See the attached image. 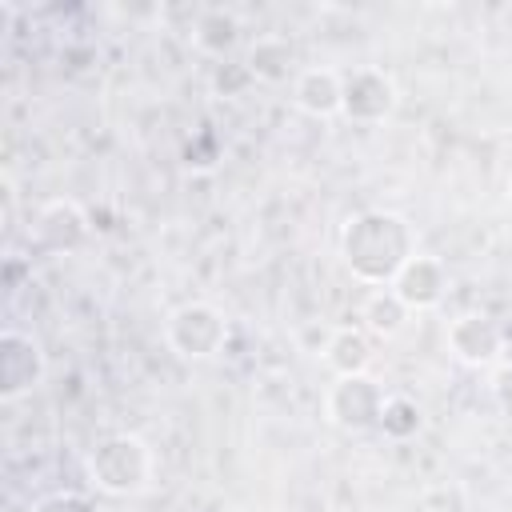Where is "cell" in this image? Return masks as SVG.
Wrapping results in <instances>:
<instances>
[{
	"instance_id": "1",
	"label": "cell",
	"mask_w": 512,
	"mask_h": 512,
	"mask_svg": "<svg viewBox=\"0 0 512 512\" xmlns=\"http://www.w3.org/2000/svg\"><path fill=\"white\" fill-rule=\"evenodd\" d=\"M412 256H416V232L392 208H364L340 232L344 268L368 288H388Z\"/></svg>"
},
{
	"instance_id": "2",
	"label": "cell",
	"mask_w": 512,
	"mask_h": 512,
	"mask_svg": "<svg viewBox=\"0 0 512 512\" xmlns=\"http://www.w3.org/2000/svg\"><path fill=\"white\" fill-rule=\"evenodd\" d=\"M84 476L104 496H140L156 476V452L136 432H108L88 448Z\"/></svg>"
},
{
	"instance_id": "3",
	"label": "cell",
	"mask_w": 512,
	"mask_h": 512,
	"mask_svg": "<svg viewBox=\"0 0 512 512\" xmlns=\"http://www.w3.org/2000/svg\"><path fill=\"white\" fill-rule=\"evenodd\" d=\"M164 340L180 360H212L228 344V316L208 300H188L168 312Z\"/></svg>"
},
{
	"instance_id": "4",
	"label": "cell",
	"mask_w": 512,
	"mask_h": 512,
	"mask_svg": "<svg viewBox=\"0 0 512 512\" xmlns=\"http://www.w3.org/2000/svg\"><path fill=\"white\" fill-rule=\"evenodd\" d=\"M384 400H388V392L372 372L336 376L324 392V416L340 432H368V428H380Z\"/></svg>"
},
{
	"instance_id": "5",
	"label": "cell",
	"mask_w": 512,
	"mask_h": 512,
	"mask_svg": "<svg viewBox=\"0 0 512 512\" xmlns=\"http://www.w3.org/2000/svg\"><path fill=\"white\" fill-rule=\"evenodd\" d=\"M400 104V92H396V80L376 68V64H364V68H352L344 72V104H340V116L352 120V124H384Z\"/></svg>"
},
{
	"instance_id": "6",
	"label": "cell",
	"mask_w": 512,
	"mask_h": 512,
	"mask_svg": "<svg viewBox=\"0 0 512 512\" xmlns=\"http://www.w3.org/2000/svg\"><path fill=\"white\" fill-rule=\"evenodd\" d=\"M48 372L44 348L32 332L24 328H4L0 332V400H20L32 388H40Z\"/></svg>"
},
{
	"instance_id": "7",
	"label": "cell",
	"mask_w": 512,
	"mask_h": 512,
	"mask_svg": "<svg viewBox=\"0 0 512 512\" xmlns=\"http://www.w3.org/2000/svg\"><path fill=\"white\" fill-rule=\"evenodd\" d=\"M448 352L468 368H492L504 352V328L488 312H460L444 328Z\"/></svg>"
},
{
	"instance_id": "8",
	"label": "cell",
	"mask_w": 512,
	"mask_h": 512,
	"mask_svg": "<svg viewBox=\"0 0 512 512\" xmlns=\"http://www.w3.org/2000/svg\"><path fill=\"white\" fill-rule=\"evenodd\" d=\"M88 232H92L88 212L68 196L48 200L32 220V240L44 252H76L88 240Z\"/></svg>"
},
{
	"instance_id": "9",
	"label": "cell",
	"mask_w": 512,
	"mask_h": 512,
	"mask_svg": "<svg viewBox=\"0 0 512 512\" xmlns=\"http://www.w3.org/2000/svg\"><path fill=\"white\" fill-rule=\"evenodd\" d=\"M388 288H392L412 312H428V308H436V304L448 296V268H444L440 256L416 252V256L400 268V276H396Z\"/></svg>"
},
{
	"instance_id": "10",
	"label": "cell",
	"mask_w": 512,
	"mask_h": 512,
	"mask_svg": "<svg viewBox=\"0 0 512 512\" xmlns=\"http://www.w3.org/2000/svg\"><path fill=\"white\" fill-rule=\"evenodd\" d=\"M292 104L304 116H312V120L340 116V104H344V72L320 68V64L300 68V76L292 80Z\"/></svg>"
},
{
	"instance_id": "11",
	"label": "cell",
	"mask_w": 512,
	"mask_h": 512,
	"mask_svg": "<svg viewBox=\"0 0 512 512\" xmlns=\"http://www.w3.org/2000/svg\"><path fill=\"white\" fill-rule=\"evenodd\" d=\"M244 68L260 84H288V80L300 76V48L280 32H264V36H256L248 44Z\"/></svg>"
},
{
	"instance_id": "12",
	"label": "cell",
	"mask_w": 512,
	"mask_h": 512,
	"mask_svg": "<svg viewBox=\"0 0 512 512\" xmlns=\"http://www.w3.org/2000/svg\"><path fill=\"white\" fill-rule=\"evenodd\" d=\"M320 356H324V364H328L336 376H356V372H368V364H372V356H376V344H372V336H368L360 324H348V328L328 332Z\"/></svg>"
},
{
	"instance_id": "13",
	"label": "cell",
	"mask_w": 512,
	"mask_h": 512,
	"mask_svg": "<svg viewBox=\"0 0 512 512\" xmlns=\"http://www.w3.org/2000/svg\"><path fill=\"white\" fill-rule=\"evenodd\" d=\"M412 308L392 292V288H372L360 304V328L372 336V340H392L404 332Z\"/></svg>"
},
{
	"instance_id": "14",
	"label": "cell",
	"mask_w": 512,
	"mask_h": 512,
	"mask_svg": "<svg viewBox=\"0 0 512 512\" xmlns=\"http://www.w3.org/2000/svg\"><path fill=\"white\" fill-rule=\"evenodd\" d=\"M192 44H196L204 56L228 60L232 48L240 44V16L228 12V8H204V12L192 20Z\"/></svg>"
},
{
	"instance_id": "15",
	"label": "cell",
	"mask_w": 512,
	"mask_h": 512,
	"mask_svg": "<svg viewBox=\"0 0 512 512\" xmlns=\"http://www.w3.org/2000/svg\"><path fill=\"white\" fill-rule=\"evenodd\" d=\"M420 424H424V412H420V404H416L412 396L392 392V396L384 400V412H380V432H384L388 440H412V436L420 432Z\"/></svg>"
},
{
	"instance_id": "16",
	"label": "cell",
	"mask_w": 512,
	"mask_h": 512,
	"mask_svg": "<svg viewBox=\"0 0 512 512\" xmlns=\"http://www.w3.org/2000/svg\"><path fill=\"white\" fill-rule=\"evenodd\" d=\"M252 84H256L252 72L244 64H232V60H220L216 72H212V92L216 96H244Z\"/></svg>"
},
{
	"instance_id": "17",
	"label": "cell",
	"mask_w": 512,
	"mask_h": 512,
	"mask_svg": "<svg viewBox=\"0 0 512 512\" xmlns=\"http://www.w3.org/2000/svg\"><path fill=\"white\" fill-rule=\"evenodd\" d=\"M28 512H100V504L84 492H52V496H40Z\"/></svg>"
},
{
	"instance_id": "18",
	"label": "cell",
	"mask_w": 512,
	"mask_h": 512,
	"mask_svg": "<svg viewBox=\"0 0 512 512\" xmlns=\"http://www.w3.org/2000/svg\"><path fill=\"white\" fill-rule=\"evenodd\" d=\"M492 392H496L500 400H508V404H512V364H504V368L492 376Z\"/></svg>"
},
{
	"instance_id": "19",
	"label": "cell",
	"mask_w": 512,
	"mask_h": 512,
	"mask_svg": "<svg viewBox=\"0 0 512 512\" xmlns=\"http://www.w3.org/2000/svg\"><path fill=\"white\" fill-rule=\"evenodd\" d=\"M508 200H512V176H508Z\"/></svg>"
}]
</instances>
